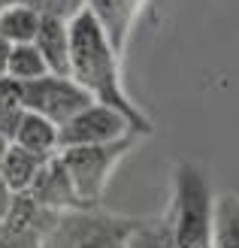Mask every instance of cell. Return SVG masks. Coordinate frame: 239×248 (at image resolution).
I'll list each match as a JSON object with an SVG mask.
<instances>
[{"label":"cell","instance_id":"obj_1","mask_svg":"<svg viewBox=\"0 0 239 248\" xmlns=\"http://www.w3.org/2000/svg\"><path fill=\"white\" fill-rule=\"evenodd\" d=\"M70 76L94 97V103L118 109L140 136L152 133V121L143 106H136L124 91L121 55L112 48L106 31L88 6L70 21Z\"/></svg>","mask_w":239,"mask_h":248},{"label":"cell","instance_id":"obj_2","mask_svg":"<svg viewBox=\"0 0 239 248\" xmlns=\"http://www.w3.org/2000/svg\"><path fill=\"white\" fill-rule=\"evenodd\" d=\"M175 248H212L215 194L206 172L191 160H179L173 172V203L167 209Z\"/></svg>","mask_w":239,"mask_h":248},{"label":"cell","instance_id":"obj_3","mask_svg":"<svg viewBox=\"0 0 239 248\" xmlns=\"http://www.w3.org/2000/svg\"><path fill=\"white\" fill-rule=\"evenodd\" d=\"M140 218L115 215L100 206L58 212L40 248H124Z\"/></svg>","mask_w":239,"mask_h":248},{"label":"cell","instance_id":"obj_4","mask_svg":"<svg viewBox=\"0 0 239 248\" xmlns=\"http://www.w3.org/2000/svg\"><path fill=\"white\" fill-rule=\"evenodd\" d=\"M143 136H124L118 142H103V145H82V148H64L61 160L70 170V179L76 185L85 206H100L106 197L109 179L115 167L130 155V148Z\"/></svg>","mask_w":239,"mask_h":248},{"label":"cell","instance_id":"obj_5","mask_svg":"<svg viewBox=\"0 0 239 248\" xmlns=\"http://www.w3.org/2000/svg\"><path fill=\"white\" fill-rule=\"evenodd\" d=\"M21 103L28 112H36V115L48 118L52 124H58V127H64L70 118H76L82 109L94 103V97L73 76L48 73V76L36 79V82L21 85Z\"/></svg>","mask_w":239,"mask_h":248},{"label":"cell","instance_id":"obj_6","mask_svg":"<svg viewBox=\"0 0 239 248\" xmlns=\"http://www.w3.org/2000/svg\"><path fill=\"white\" fill-rule=\"evenodd\" d=\"M124 136H140V133L133 130V124L118 109L103 106V103H91L61 127V152L64 148H82V145L118 142Z\"/></svg>","mask_w":239,"mask_h":248},{"label":"cell","instance_id":"obj_7","mask_svg":"<svg viewBox=\"0 0 239 248\" xmlns=\"http://www.w3.org/2000/svg\"><path fill=\"white\" fill-rule=\"evenodd\" d=\"M55 215L58 212H48V209L36 206L28 194H18L6 224L0 227V248H40Z\"/></svg>","mask_w":239,"mask_h":248},{"label":"cell","instance_id":"obj_8","mask_svg":"<svg viewBox=\"0 0 239 248\" xmlns=\"http://www.w3.org/2000/svg\"><path fill=\"white\" fill-rule=\"evenodd\" d=\"M28 197H31L36 206L48 209V212L85 209L82 197H79V191H76V185H73V179H70V170L64 167V160H61V152L43 164V170H40V176L33 179Z\"/></svg>","mask_w":239,"mask_h":248},{"label":"cell","instance_id":"obj_9","mask_svg":"<svg viewBox=\"0 0 239 248\" xmlns=\"http://www.w3.org/2000/svg\"><path fill=\"white\" fill-rule=\"evenodd\" d=\"M148 0H88V9L94 12V18L100 21V28L106 31L112 48L124 58V48L130 43L133 24L143 16Z\"/></svg>","mask_w":239,"mask_h":248},{"label":"cell","instance_id":"obj_10","mask_svg":"<svg viewBox=\"0 0 239 248\" xmlns=\"http://www.w3.org/2000/svg\"><path fill=\"white\" fill-rule=\"evenodd\" d=\"M70 21L61 16H43L40 33H36L33 46L40 48L48 73L55 76H70Z\"/></svg>","mask_w":239,"mask_h":248},{"label":"cell","instance_id":"obj_11","mask_svg":"<svg viewBox=\"0 0 239 248\" xmlns=\"http://www.w3.org/2000/svg\"><path fill=\"white\" fill-rule=\"evenodd\" d=\"M12 142L21 145V148H28V152H33V155H40V157H55L61 152V127L52 124L48 118L24 109Z\"/></svg>","mask_w":239,"mask_h":248},{"label":"cell","instance_id":"obj_12","mask_svg":"<svg viewBox=\"0 0 239 248\" xmlns=\"http://www.w3.org/2000/svg\"><path fill=\"white\" fill-rule=\"evenodd\" d=\"M46 160L48 157H40V155H33L28 148L12 142L9 152L3 155V160H0V176H3V182L12 188V194H28Z\"/></svg>","mask_w":239,"mask_h":248},{"label":"cell","instance_id":"obj_13","mask_svg":"<svg viewBox=\"0 0 239 248\" xmlns=\"http://www.w3.org/2000/svg\"><path fill=\"white\" fill-rule=\"evenodd\" d=\"M40 24H43V16L36 9L9 0L0 12V40H6L9 46H28L36 40Z\"/></svg>","mask_w":239,"mask_h":248},{"label":"cell","instance_id":"obj_14","mask_svg":"<svg viewBox=\"0 0 239 248\" xmlns=\"http://www.w3.org/2000/svg\"><path fill=\"white\" fill-rule=\"evenodd\" d=\"M212 248H239V194L215 197Z\"/></svg>","mask_w":239,"mask_h":248},{"label":"cell","instance_id":"obj_15","mask_svg":"<svg viewBox=\"0 0 239 248\" xmlns=\"http://www.w3.org/2000/svg\"><path fill=\"white\" fill-rule=\"evenodd\" d=\"M124 248H175L170 215H155V218H140V224L133 227Z\"/></svg>","mask_w":239,"mask_h":248},{"label":"cell","instance_id":"obj_16","mask_svg":"<svg viewBox=\"0 0 239 248\" xmlns=\"http://www.w3.org/2000/svg\"><path fill=\"white\" fill-rule=\"evenodd\" d=\"M43 76H48V67H46V61L40 55V48H36L33 43H28V46H12L6 79L18 82V85H28V82L43 79Z\"/></svg>","mask_w":239,"mask_h":248},{"label":"cell","instance_id":"obj_17","mask_svg":"<svg viewBox=\"0 0 239 248\" xmlns=\"http://www.w3.org/2000/svg\"><path fill=\"white\" fill-rule=\"evenodd\" d=\"M12 3H24L36 9L40 16H61V18H76L88 6V0H12Z\"/></svg>","mask_w":239,"mask_h":248},{"label":"cell","instance_id":"obj_18","mask_svg":"<svg viewBox=\"0 0 239 248\" xmlns=\"http://www.w3.org/2000/svg\"><path fill=\"white\" fill-rule=\"evenodd\" d=\"M16 197L18 194H12V188L3 182V176H0V227L6 224V218L12 212V206H16Z\"/></svg>","mask_w":239,"mask_h":248},{"label":"cell","instance_id":"obj_19","mask_svg":"<svg viewBox=\"0 0 239 248\" xmlns=\"http://www.w3.org/2000/svg\"><path fill=\"white\" fill-rule=\"evenodd\" d=\"M9 52L12 46L6 40H0V79H6V70H9Z\"/></svg>","mask_w":239,"mask_h":248},{"label":"cell","instance_id":"obj_20","mask_svg":"<svg viewBox=\"0 0 239 248\" xmlns=\"http://www.w3.org/2000/svg\"><path fill=\"white\" fill-rule=\"evenodd\" d=\"M9 145H12V140H9V136H6L3 130H0V160H3V155L9 152Z\"/></svg>","mask_w":239,"mask_h":248}]
</instances>
